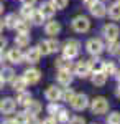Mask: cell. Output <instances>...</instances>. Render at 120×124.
Returning <instances> with one entry per match:
<instances>
[{
  "label": "cell",
  "mask_w": 120,
  "mask_h": 124,
  "mask_svg": "<svg viewBox=\"0 0 120 124\" xmlns=\"http://www.w3.org/2000/svg\"><path fill=\"white\" fill-rule=\"evenodd\" d=\"M115 94H117V98H120V85H119V88H117V91H115Z\"/></svg>",
  "instance_id": "obj_46"
},
{
  "label": "cell",
  "mask_w": 120,
  "mask_h": 124,
  "mask_svg": "<svg viewBox=\"0 0 120 124\" xmlns=\"http://www.w3.org/2000/svg\"><path fill=\"white\" fill-rule=\"evenodd\" d=\"M89 10H91V13H92L94 17H97V18H102V17L107 15V7H105V3L102 0H95L92 5L89 7Z\"/></svg>",
  "instance_id": "obj_7"
},
{
  "label": "cell",
  "mask_w": 120,
  "mask_h": 124,
  "mask_svg": "<svg viewBox=\"0 0 120 124\" xmlns=\"http://www.w3.org/2000/svg\"><path fill=\"white\" fill-rule=\"evenodd\" d=\"M73 28L77 33H86V31H89V28H91V22H89L87 17L79 15V17H76L73 20Z\"/></svg>",
  "instance_id": "obj_3"
},
{
  "label": "cell",
  "mask_w": 120,
  "mask_h": 124,
  "mask_svg": "<svg viewBox=\"0 0 120 124\" xmlns=\"http://www.w3.org/2000/svg\"><path fill=\"white\" fill-rule=\"evenodd\" d=\"M48 101H51V103H56L58 99H61V89L59 88H56V86H49L46 89V93H45Z\"/></svg>",
  "instance_id": "obj_13"
},
{
  "label": "cell",
  "mask_w": 120,
  "mask_h": 124,
  "mask_svg": "<svg viewBox=\"0 0 120 124\" xmlns=\"http://www.w3.org/2000/svg\"><path fill=\"white\" fill-rule=\"evenodd\" d=\"M30 101H31V94H30V93H27V91H20L18 93V98H17V103H18V104L27 106Z\"/></svg>",
  "instance_id": "obj_28"
},
{
  "label": "cell",
  "mask_w": 120,
  "mask_h": 124,
  "mask_svg": "<svg viewBox=\"0 0 120 124\" xmlns=\"http://www.w3.org/2000/svg\"><path fill=\"white\" fill-rule=\"evenodd\" d=\"M48 48H49V53H53V51H58L59 50V43H58V40H48Z\"/></svg>",
  "instance_id": "obj_36"
},
{
  "label": "cell",
  "mask_w": 120,
  "mask_h": 124,
  "mask_svg": "<svg viewBox=\"0 0 120 124\" xmlns=\"http://www.w3.org/2000/svg\"><path fill=\"white\" fill-rule=\"evenodd\" d=\"M74 73L79 78H87L89 75H92V70L89 66V61H81L74 66Z\"/></svg>",
  "instance_id": "obj_8"
},
{
  "label": "cell",
  "mask_w": 120,
  "mask_h": 124,
  "mask_svg": "<svg viewBox=\"0 0 120 124\" xmlns=\"http://www.w3.org/2000/svg\"><path fill=\"white\" fill-rule=\"evenodd\" d=\"M15 99H12V98H5V99H2L0 101V113L2 114H12L13 111H15Z\"/></svg>",
  "instance_id": "obj_10"
},
{
  "label": "cell",
  "mask_w": 120,
  "mask_h": 124,
  "mask_svg": "<svg viewBox=\"0 0 120 124\" xmlns=\"http://www.w3.org/2000/svg\"><path fill=\"white\" fill-rule=\"evenodd\" d=\"M23 78L27 79L28 85H36L38 81L41 79V71H40V70H36V68H30V70H27V71H25Z\"/></svg>",
  "instance_id": "obj_9"
},
{
  "label": "cell",
  "mask_w": 120,
  "mask_h": 124,
  "mask_svg": "<svg viewBox=\"0 0 120 124\" xmlns=\"http://www.w3.org/2000/svg\"><path fill=\"white\" fill-rule=\"evenodd\" d=\"M117 79H119V83H120V73H117Z\"/></svg>",
  "instance_id": "obj_51"
},
{
  "label": "cell",
  "mask_w": 120,
  "mask_h": 124,
  "mask_svg": "<svg viewBox=\"0 0 120 124\" xmlns=\"http://www.w3.org/2000/svg\"><path fill=\"white\" fill-rule=\"evenodd\" d=\"M13 121H15L17 124H27L28 114H27V113H17V114H15V117H13Z\"/></svg>",
  "instance_id": "obj_33"
},
{
  "label": "cell",
  "mask_w": 120,
  "mask_h": 124,
  "mask_svg": "<svg viewBox=\"0 0 120 124\" xmlns=\"http://www.w3.org/2000/svg\"><path fill=\"white\" fill-rule=\"evenodd\" d=\"M119 2H120V0H119Z\"/></svg>",
  "instance_id": "obj_52"
},
{
  "label": "cell",
  "mask_w": 120,
  "mask_h": 124,
  "mask_svg": "<svg viewBox=\"0 0 120 124\" xmlns=\"http://www.w3.org/2000/svg\"><path fill=\"white\" fill-rule=\"evenodd\" d=\"M7 46V38H3V37H0V51L3 50V48Z\"/></svg>",
  "instance_id": "obj_42"
},
{
  "label": "cell",
  "mask_w": 120,
  "mask_h": 124,
  "mask_svg": "<svg viewBox=\"0 0 120 124\" xmlns=\"http://www.w3.org/2000/svg\"><path fill=\"white\" fill-rule=\"evenodd\" d=\"M35 3H36V0H23V5H31L33 7Z\"/></svg>",
  "instance_id": "obj_43"
},
{
  "label": "cell",
  "mask_w": 120,
  "mask_h": 124,
  "mask_svg": "<svg viewBox=\"0 0 120 124\" xmlns=\"http://www.w3.org/2000/svg\"><path fill=\"white\" fill-rule=\"evenodd\" d=\"M7 58H8V61H12L13 65H18V63H23V60H25V56H23V53L20 51V48H12L8 51V55H7Z\"/></svg>",
  "instance_id": "obj_11"
},
{
  "label": "cell",
  "mask_w": 120,
  "mask_h": 124,
  "mask_svg": "<svg viewBox=\"0 0 120 124\" xmlns=\"http://www.w3.org/2000/svg\"><path fill=\"white\" fill-rule=\"evenodd\" d=\"M91 109H92L94 114H105L109 111V101L102 96H97L91 104Z\"/></svg>",
  "instance_id": "obj_2"
},
{
  "label": "cell",
  "mask_w": 120,
  "mask_h": 124,
  "mask_svg": "<svg viewBox=\"0 0 120 124\" xmlns=\"http://www.w3.org/2000/svg\"><path fill=\"white\" fill-rule=\"evenodd\" d=\"M54 117H56V121H58V123L66 124L67 121H69V113L66 111L64 108H59V111L56 113V116H54Z\"/></svg>",
  "instance_id": "obj_25"
},
{
  "label": "cell",
  "mask_w": 120,
  "mask_h": 124,
  "mask_svg": "<svg viewBox=\"0 0 120 124\" xmlns=\"http://www.w3.org/2000/svg\"><path fill=\"white\" fill-rule=\"evenodd\" d=\"M58 81H59V85H63V86H69L73 83V75H71V71L59 70V73H58Z\"/></svg>",
  "instance_id": "obj_15"
},
{
  "label": "cell",
  "mask_w": 120,
  "mask_h": 124,
  "mask_svg": "<svg viewBox=\"0 0 120 124\" xmlns=\"http://www.w3.org/2000/svg\"><path fill=\"white\" fill-rule=\"evenodd\" d=\"M2 13H3V3L0 2V15H2Z\"/></svg>",
  "instance_id": "obj_49"
},
{
  "label": "cell",
  "mask_w": 120,
  "mask_h": 124,
  "mask_svg": "<svg viewBox=\"0 0 120 124\" xmlns=\"http://www.w3.org/2000/svg\"><path fill=\"white\" fill-rule=\"evenodd\" d=\"M30 22H33L35 25H41V23L45 22V17L40 13V10H35L33 15H31V18H30Z\"/></svg>",
  "instance_id": "obj_31"
},
{
  "label": "cell",
  "mask_w": 120,
  "mask_h": 124,
  "mask_svg": "<svg viewBox=\"0 0 120 124\" xmlns=\"http://www.w3.org/2000/svg\"><path fill=\"white\" fill-rule=\"evenodd\" d=\"M56 123H58V121H56L54 116H49V117H46V119H45L41 124H56Z\"/></svg>",
  "instance_id": "obj_40"
},
{
  "label": "cell",
  "mask_w": 120,
  "mask_h": 124,
  "mask_svg": "<svg viewBox=\"0 0 120 124\" xmlns=\"http://www.w3.org/2000/svg\"><path fill=\"white\" fill-rule=\"evenodd\" d=\"M27 124H41V123H40V121L36 119V116H28Z\"/></svg>",
  "instance_id": "obj_41"
},
{
  "label": "cell",
  "mask_w": 120,
  "mask_h": 124,
  "mask_svg": "<svg viewBox=\"0 0 120 124\" xmlns=\"http://www.w3.org/2000/svg\"><path fill=\"white\" fill-rule=\"evenodd\" d=\"M15 45L18 48H25L30 45V35L28 33H18L15 37Z\"/></svg>",
  "instance_id": "obj_19"
},
{
  "label": "cell",
  "mask_w": 120,
  "mask_h": 124,
  "mask_svg": "<svg viewBox=\"0 0 120 124\" xmlns=\"http://www.w3.org/2000/svg\"><path fill=\"white\" fill-rule=\"evenodd\" d=\"M79 41L77 40H67L64 45H63V55L64 58H69V60H74V58L79 55Z\"/></svg>",
  "instance_id": "obj_1"
},
{
  "label": "cell",
  "mask_w": 120,
  "mask_h": 124,
  "mask_svg": "<svg viewBox=\"0 0 120 124\" xmlns=\"http://www.w3.org/2000/svg\"><path fill=\"white\" fill-rule=\"evenodd\" d=\"M86 48H87V51L94 55V56H99L102 51H104V43H102L99 38H91L87 43H86Z\"/></svg>",
  "instance_id": "obj_4"
},
{
  "label": "cell",
  "mask_w": 120,
  "mask_h": 124,
  "mask_svg": "<svg viewBox=\"0 0 120 124\" xmlns=\"http://www.w3.org/2000/svg\"><path fill=\"white\" fill-rule=\"evenodd\" d=\"M27 79H25V78L23 76H18V78H13V79H12V88H13V89H15V91H25V88H27Z\"/></svg>",
  "instance_id": "obj_17"
},
{
  "label": "cell",
  "mask_w": 120,
  "mask_h": 124,
  "mask_svg": "<svg viewBox=\"0 0 120 124\" xmlns=\"http://www.w3.org/2000/svg\"><path fill=\"white\" fill-rule=\"evenodd\" d=\"M15 28H17L18 33H30V22L28 20H18Z\"/></svg>",
  "instance_id": "obj_30"
},
{
  "label": "cell",
  "mask_w": 120,
  "mask_h": 124,
  "mask_svg": "<svg viewBox=\"0 0 120 124\" xmlns=\"http://www.w3.org/2000/svg\"><path fill=\"white\" fill-rule=\"evenodd\" d=\"M92 83L95 86H104L107 83V75L104 71H94L92 73Z\"/></svg>",
  "instance_id": "obj_16"
},
{
  "label": "cell",
  "mask_w": 120,
  "mask_h": 124,
  "mask_svg": "<svg viewBox=\"0 0 120 124\" xmlns=\"http://www.w3.org/2000/svg\"><path fill=\"white\" fill-rule=\"evenodd\" d=\"M56 8L51 5V2H43L41 3V7H40V13L45 17V18H51L53 15H54Z\"/></svg>",
  "instance_id": "obj_14"
},
{
  "label": "cell",
  "mask_w": 120,
  "mask_h": 124,
  "mask_svg": "<svg viewBox=\"0 0 120 124\" xmlns=\"http://www.w3.org/2000/svg\"><path fill=\"white\" fill-rule=\"evenodd\" d=\"M3 85H5V81H3V79H2V78H0V89H2V88H3Z\"/></svg>",
  "instance_id": "obj_47"
},
{
  "label": "cell",
  "mask_w": 120,
  "mask_h": 124,
  "mask_svg": "<svg viewBox=\"0 0 120 124\" xmlns=\"http://www.w3.org/2000/svg\"><path fill=\"white\" fill-rule=\"evenodd\" d=\"M107 50L110 55H119L120 53V41L113 40V41H107Z\"/></svg>",
  "instance_id": "obj_27"
},
{
  "label": "cell",
  "mask_w": 120,
  "mask_h": 124,
  "mask_svg": "<svg viewBox=\"0 0 120 124\" xmlns=\"http://www.w3.org/2000/svg\"><path fill=\"white\" fill-rule=\"evenodd\" d=\"M38 50H40V53H41V55H49V48H48L46 41H41V43L38 45Z\"/></svg>",
  "instance_id": "obj_38"
},
{
  "label": "cell",
  "mask_w": 120,
  "mask_h": 124,
  "mask_svg": "<svg viewBox=\"0 0 120 124\" xmlns=\"http://www.w3.org/2000/svg\"><path fill=\"white\" fill-rule=\"evenodd\" d=\"M71 104L76 111H84L89 106V98L86 94H74V98L71 99Z\"/></svg>",
  "instance_id": "obj_6"
},
{
  "label": "cell",
  "mask_w": 120,
  "mask_h": 124,
  "mask_svg": "<svg viewBox=\"0 0 120 124\" xmlns=\"http://www.w3.org/2000/svg\"><path fill=\"white\" fill-rule=\"evenodd\" d=\"M45 31H46V35H49V37H56V35L61 31V25H59V22L49 20L46 25H45Z\"/></svg>",
  "instance_id": "obj_12"
},
{
  "label": "cell",
  "mask_w": 120,
  "mask_h": 124,
  "mask_svg": "<svg viewBox=\"0 0 120 124\" xmlns=\"http://www.w3.org/2000/svg\"><path fill=\"white\" fill-rule=\"evenodd\" d=\"M67 123L69 124H86V119L81 117V116H74V117H71Z\"/></svg>",
  "instance_id": "obj_39"
},
{
  "label": "cell",
  "mask_w": 120,
  "mask_h": 124,
  "mask_svg": "<svg viewBox=\"0 0 120 124\" xmlns=\"http://www.w3.org/2000/svg\"><path fill=\"white\" fill-rule=\"evenodd\" d=\"M73 98H74V91L71 89V88H66L64 91L61 93V99H63V101H66V103H69Z\"/></svg>",
  "instance_id": "obj_32"
},
{
  "label": "cell",
  "mask_w": 120,
  "mask_h": 124,
  "mask_svg": "<svg viewBox=\"0 0 120 124\" xmlns=\"http://www.w3.org/2000/svg\"><path fill=\"white\" fill-rule=\"evenodd\" d=\"M0 63H3V55H2V51H0Z\"/></svg>",
  "instance_id": "obj_50"
},
{
  "label": "cell",
  "mask_w": 120,
  "mask_h": 124,
  "mask_svg": "<svg viewBox=\"0 0 120 124\" xmlns=\"http://www.w3.org/2000/svg\"><path fill=\"white\" fill-rule=\"evenodd\" d=\"M107 12H109V17H110L112 20H120V2L110 5Z\"/></svg>",
  "instance_id": "obj_23"
},
{
  "label": "cell",
  "mask_w": 120,
  "mask_h": 124,
  "mask_svg": "<svg viewBox=\"0 0 120 124\" xmlns=\"http://www.w3.org/2000/svg\"><path fill=\"white\" fill-rule=\"evenodd\" d=\"M102 71L105 75H115L117 70H115V65L112 61H102Z\"/></svg>",
  "instance_id": "obj_29"
},
{
  "label": "cell",
  "mask_w": 120,
  "mask_h": 124,
  "mask_svg": "<svg viewBox=\"0 0 120 124\" xmlns=\"http://www.w3.org/2000/svg\"><path fill=\"white\" fill-rule=\"evenodd\" d=\"M40 111H41V104H40L38 101H33V99H31L27 104V111H25V113H27L28 116H36Z\"/></svg>",
  "instance_id": "obj_18"
},
{
  "label": "cell",
  "mask_w": 120,
  "mask_h": 124,
  "mask_svg": "<svg viewBox=\"0 0 120 124\" xmlns=\"http://www.w3.org/2000/svg\"><path fill=\"white\" fill-rule=\"evenodd\" d=\"M40 58H41V53H40L38 46L30 48V50H28V53H27V60L30 61V63H38V61H40Z\"/></svg>",
  "instance_id": "obj_21"
},
{
  "label": "cell",
  "mask_w": 120,
  "mask_h": 124,
  "mask_svg": "<svg viewBox=\"0 0 120 124\" xmlns=\"http://www.w3.org/2000/svg\"><path fill=\"white\" fill-rule=\"evenodd\" d=\"M3 27H5V25H3V22L0 20V33H2V30H3Z\"/></svg>",
  "instance_id": "obj_48"
},
{
  "label": "cell",
  "mask_w": 120,
  "mask_h": 124,
  "mask_svg": "<svg viewBox=\"0 0 120 124\" xmlns=\"http://www.w3.org/2000/svg\"><path fill=\"white\" fill-rule=\"evenodd\" d=\"M59 108H61V106H58L56 103H49V106H48V113H49V116H56V113L59 111Z\"/></svg>",
  "instance_id": "obj_37"
},
{
  "label": "cell",
  "mask_w": 120,
  "mask_h": 124,
  "mask_svg": "<svg viewBox=\"0 0 120 124\" xmlns=\"http://www.w3.org/2000/svg\"><path fill=\"white\" fill-rule=\"evenodd\" d=\"M94 2H95V0H84V5H86V7H87V8H89V7H91V5H92Z\"/></svg>",
  "instance_id": "obj_44"
},
{
  "label": "cell",
  "mask_w": 120,
  "mask_h": 124,
  "mask_svg": "<svg viewBox=\"0 0 120 124\" xmlns=\"http://www.w3.org/2000/svg\"><path fill=\"white\" fill-rule=\"evenodd\" d=\"M0 78L7 83V81H12L13 78H15V71H13V68H2V71H0Z\"/></svg>",
  "instance_id": "obj_24"
},
{
  "label": "cell",
  "mask_w": 120,
  "mask_h": 124,
  "mask_svg": "<svg viewBox=\"0 0 120 124\" xmlns=\"http://www.w3.org/2000/svg\"><path fill=\"white\" fill-rule=\"evenodd\" d=\"M102 31H104V37L107 38V41H113V40H117V38H119V33H120L119 27H117L115 23H105L104 28H102Z\"/></svg>",
  "instance_id": "obj_5"
},
{
  "label": "cell",
  "mask_w": 120,
  "mask_h": 124,
  "mask_svg": "<svg viewBox=\"0 0 120 124\" xmlns=\"http://www.w3.org/2000/svg\"><path fill=\"white\" fill-rule=\"evenodd\" d=\"M107 124H120V113L119 111L109 114V117H107Z\"/></svg>",
  "instance_id": "obj_34"
},
{
  "label": "cell",
  "mask_w": 120,
  "mask_h": 124,
  "mask_svg": "<svg viewBox=\"0 0 120 124\" xmlns=\"http://www.w3.org/2000/svg\"><path fill=\"white\" fill-rule=\"evenodd\" d=\"M2 124H17V123H15L13 119H5V121H3Z\"/></svg>",
  "instance_id": "obj_45"
},
{
  "label": "cell",
  "mask_w": 120,
  "mask_h": 124,
  "mask_svg": "<svg viewBox=\"0 0 120 124\" xmlns=\"http://www.w3.org/2000/svg\"><path fill=\"white\" fill-rule=\"evenodd\" d=\"M18 17L15 15V13H8L7 17H5V20H3V25L7 27V28H10V30H13L15 27H17V23H18Z\"/></svg>",
  "instance_id": "obj_22"
},
{
  "label": "cell",
  "mask_w": 120,
  "mask_h": 124,
  "mask_svg": "<svg viewBox=\"0 0 120 124\" xmlns=\"http://www.w3.org/2000/svg\"><path fill=\"white\" fill-rule=\"evenodd\" d=\"M33 12H35V8H33L31 5H23L21 10H20V15H21V18H23V20H28V22H30L31 15H33Z\"/></svg>",
  "instance_id": "obj_26"
},
{
  "label": "cell",
  "mask_w": 120,
  "mask_h": 124,
  "mask_svg": "<svg viewBox=\"0 0 120 124\" xmlns=\"http://www.w3.org/2000/svg\"><path fill=\"white\" fill-rule=\"evenodd\" d=\"M56 68L58 70H66V71H71L73 70V63H71V60L69 58H58L56 60Z\"/></svg>",
  "instance_id": "obj_20"
},
{
  "label": "cell",
  "mask_w": 120,
  "mask_h": 124,
  "mask_svg": "<svg viewBox=\"0 0 120 124\" xmlns=\"http://www.w3.org/2000/svg\"><path fill=\"white\" fill-rule=\"evenodd\" d=\"M67 2H69V0H51V5H53L56 10H63V8L67 7Z\"/></svg>",
  "instance_id": "obj_35"
}]
</instances>
